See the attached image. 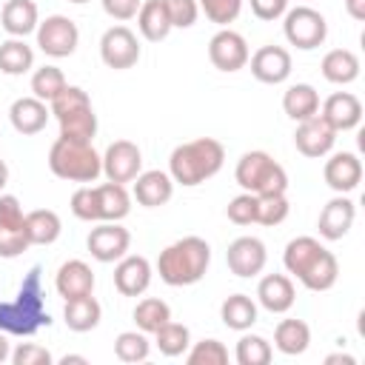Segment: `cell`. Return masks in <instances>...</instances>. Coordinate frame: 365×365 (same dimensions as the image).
I'll return each instance as SVG.
<instances>
[{
  "label": "cell",
  "mask_w": 365,
  "mask_h": 365,
  "mask_svg": "<svg viewBox=\"0 0 365 365\" xmlns=\"http://www.w3.org/2000/svg\"><path fill=\"white\" fill-rule=\"evenodd\" d=\"M29 245H31V242H29L23 225H6V222H0V257H3V259L20 257Z\"/></svg>",
  "instance_id": "cell-45"
},
{
  "label": "cell",
  "mask_w": 365,
  "mask_h": 365,
  "mask_svg": "<svg viewBox=\"0 0 365 365\" xmlns=\"http://www.w3.org/2000/svg\"><path fill=\"white\" fill-rule=\"evenodd\" d=\"M248 60H251V74L259 83L279 86L291 77V54L282 46H259Z\"/></svg>",
  "instance_id": "cell-15"
},
{
  "label": "cell",
  "mask_w": 365,
  "mask_h": 365,
  "mask_svg": "<svg viewBox=\"0 0 365 365\" xmlns=\"http://www.w3.org/2000/svg\"><path fill=\"white\" fill-rule=\"evenodd\" d=\"M34 66V51L23 37H9L0 43V71L9 77H20Z\"/></svg>",
  "instance_id": "cell-33"
},
{
  "label": "cell",
  "mask_w": 365,
  "mask_h": 365,
  "mask_svg": "<svg viewBox=\"0 0 365 365\" xmlns=\"http://www.w3.org/2000/svg\"><path fill=\"white\" fill-rule=\"evenodd\" d=\"M322 177L328 182L331 191L336 194H351L359 182H362V163L354 151H336L325 160Z\"/></svg>",
  "instance_id": "cell-16"
},
{
  "label": "cell",
  "mask_w": 365,
  "mask_h": 365,
  "mask_svg": "<svg viewBox=\"0 0 365 365\" xmlns=\"http://www.w3.org/2000/svg\"><path fill=\"white\" fill-rule=\"evenodd\" d=\"M66 74L57 68V66H40L34 74H31V94L43 103H51L63 88H66Z\"/></svg>",
  "instance_id": "cell-38"
},
{
  "label": "cell",
  "mask_w": 365,
  "mask_h": 365,
  "mask_svg": "<svg viewBox=\"0 0 365 365\" xmlns=\"http://www.w3.org/2000/svg\"><path fill=\"white\" fill-rule=\"evenodd\" d=\"M259 20H279L288 11V0H248Z\"/></svg>",
  "instance_id": "cell-51"
},
{
  "label": "cell",
  "mask_w": 365,
  "mask_h": 365,
  "mask_svg": "<svg viewBox=\"0 0 365 365\" xmlns=\"http://www.w3.org/2000/svg\"><path fill=\"white\" fill-rule=\"evenodd\" d=\"M51 111H48V103L37 100L34 94L31 97H17L9 108V120L14 125L17 134H37L46 128Z\"/></svg>",
  "instance_id": "cell-23"
},
{
  "label": "cell",
  "mask_w": 365,
  "mask_h": 365,
  "mask_svg": "<svg viewBox=\"0 0 365 365\" xmlns=\"http://www.w3.org/2000/svg\"><path fill=\"white\" fill-rule=\"evenodd\" d=\"M197 6L205 11V17L222 29H228V23H234L242 11V0H197Z\"/></svg>",
  "instance_id": "cell-44"
},
{
  "label": "cell",
  "mask_w": 365,
  "mask_h": 365,
  "mask_svg": "<svg viewBox=\"0 0 365 365\" xmlns=\"http://www.w3.org/2000/svg\"><path fill=\"white\" fill-rule=\"evenodd\" d=\"M26 214H23V205L14 194H0V222L6 225H23Z\"/></svg>",
  "instance_id": "cell-49"
},
{
  "label": "cell",
  "mask_w": 365,
  "mask_h": 365,
  "mask_svg": "<svg viewBox=\"0 0 365 365\" xmlns=\"http://www.w3.org/2000/svg\"><path fill=\"white\" fill-rule=\"evenodd\" d=\"M48 168L54 177L68 182H94L103 174V157L91 143H74L57 137L48 148Z\"/></svg>",
  "instance_id": "cell-5"
},
{
  "label": "cell",
  "mask_w": 365,
  "mask_h": 365,
  "mask_svg": "<svg viewBox=\"0 0 365 365\" xmlns=\"http://www.w3.org/2000/svg\"><path fill=\"white\" fill-rule=\"evenodd\" d=\"M282 17H285L282 20V31H285V40L291 46H297L302 51H311V48H317V46L325 43L328 23H325V17L317 9L297 6V9H288Z\"/></svg>",
  "instance_id": "cell-7"
},
{
  "label": "cell",
  "mask_w": 365,
  "mask_h": 365,
  "mask_svg": "<svg viewBox=\"0 0 365 365\" xmlns=\"http://www.w3.org/2000/svg\"><path fill=\"white\" fill-rule=\"evenodd\" d=\"M171 319V308L168 302H163L160 297H145L137 302L134 308V322L143 334H154L160 325H165Z\"/></svg>",
  "instance_id": "cell-36"
},
{
  "label": "cell",
  "mask_w": 365,
  "mask_h": 365,
  "mask_svg": "<svg viewBox=\"0 0 365 365\" xmlns=\"http://www.w3.org/2000/svg\"><path fill=\"white\" fill-rule=\"evenodd\" d=\"M154 345L160 348L163 356H182L188 351V345H191V331L182 322L168 319L165 325H160L154 331Z\"/></svg>",
  "instance_id": "cell-35"
},
{
  "label": "cell",
  "mask_w": 365,
  "mask_h": 365,
  "mask_svg": "<svg viewBox=\"0 0 365 365\" xmlns=\"http://www.w3.org/2000/svg\"><path fill=\"white\" fill-rule=\"evenodd\" d=\"M225 217H228L234 225H251V222L257 220V194H248V191L237 194V197L228 202Z\"/></svg>",
  "instance_id": "cell-46"
},
{
  "label": "cell",
  "mask_w": 365,
  "mask_h": 365,
  "mask_svg": "<svg viewBox=\"0 0 365 365\" xmlns=\"http://www.w3.org/2000/svg\"><path fill=\"white\" fill-rule=\"evenodd\" d=\"M163 6L168 11L171 29H191L197 23V14H200L197 0H163Z\"/></svg>",
  "instance_id": "cell-47"
},
{
  "label": "cell",
  "mask_w": 365,
  "mask_h": 365,
  "mask_svg": "<svg viewBox=\"0 0 365 365\" xmlns=\"http://www.w3.org/2000/svg\"><path fill=\"white\" fill-rule=\"evenodd\" d=\"M40 274H43L40 265H34L26 274L17 297L0 302V331H6L9 336H31L43 325L51 322V317L43 305V279H40Z\"/></svg>",
  "instance_id": "cell-2"
},
{
  "label": "cell",
  "mask_w": 365,
  "mask_h": 365,
  "mask_svg": "<svg viewBox=\"0 0 365 365\" xmlns=\"http://www.w3.org/2000/svg\"><path fill=\"white\" fill-rule=\"evenodd\" d=\"M60 362H63V365H68V362H80V365H86V356H77V354H66Z\"/></svg>",
  "instance_id": "cell-56"
},
{
  "label": "cell",
  "mask_w": 365,
  "mask_h": 365,
  "mask_svg": "<svg viewBox=\"0 0 365 365\" xmlns=\"http://www.w3.org/2000/svg\"><path fill=\"white\" fill-rule=\"evenodd\" d=\"M88 106H91V97H88L86 88H80V86H66V88L48 103V111H51L54 117H63V114H71V111L88 108Z\"/></svg>",
  "instance_id": "cell-42"
},
{
  "label": "cell",
  "mask_w": 365,
  "mask_h": 365,
  "mask_svg": "<svg viewBox=\"0 0 365 365\" xmlns=\"http://www.w3.org/2000/svg\"><path fill=\"white\" fill-rule=\"evenodd\" d=\"M211 262V245L202 237H182L160 251L157 274L165 285H194L205 277Z\"/></svg>",
  "instance_id": "cell-4"
},
{
  "label": "cell",
  "mask_w": 365,
  "mask_h": 365,
  "mask_svg": "<svg viewBox=\"0 0 365 365\" xmlns=\"http://www.w3.org/2000/svg\"><path fill=\"white\" fill-rule=\"evenodd\" d=\"M225 262H228V271L242 279L257 277V274H262V268L268 262L265 242L257 237H237L225 251Z\"/></svg>",
  "instance_id": "cell-13"
},
{
  "label": "cell",
  "mask_w": 365,
  "mask_h": 365,
  "mask_svg": "<svg viewBox=\"0 0 365 365\" xmlns=\"http://www.w3.org/2000/svg\"><path fill=\"white\" fill-rule=\"evenodd\" d=\"M185 359H188V365H225L228 362V348L220 339H200L185 354Z\"/></svg>",
  "instance_id": "cell-41"
},
{
  "label": "cell",
  "mask_w": 365,
  "mask_h": 365,
  "mask_svg": "<svg viewBox=\"0 0 365 365\" xmlns=\"http://www.w3.org/2000/svg\"><path fill=\"white\" fill-rule=\"evenodd\" d=\"M60 123V137L63 140H74V143H91L94 134H97V114L94 108H77L71 114H63L57 117Z\"/></svg>",
  "instance_id": "cell-34"
},
{
  "label": "cell",
  "mask_w": 365,
  "mask_h": 365,
  "mask_svg": "<svg viewBox=\"0 0 365 365\" xmlns=\"http://www.w3.org/2000/svg\"><path fill=\"white\" fill-rule=\"evenodd\" d=\"M80 43V29L66 14H48L37 23V46L48 57H68Z\"/></svg>",
  "instance_id": "cell-8"
},
{
  "label": "cell",
  "mask_w": 365,
  "mask_h": 365,
  "mask_svg": "<svg viewBox=\"0 0 365 365\" xmlns=\"http://www.w3.org/2000/svg\"><path fill=\"white\" fill-rule=\"evenodd\" d=\"M325 362H328V365H334V362H342V365H354L356 359H354V356H348V354H331V356H325Z\"/></svg>",
  "instance_id": "cell-54"
},
{
  "label": "cell",
  "mask_w": 365,
  "mask_h": 365,
  "mask_svg": "<svg viewBox=\"0 0 365 365\" xmlns=\"http://www.w3.org/2000/svg\"><path fill=\"white\" fill-rule=\"evenodd\" d=\"M220 317L231 331H248L257 322V302L248 294H231L220 305Z\"/></svg>",
  "instance_id": "cell-32"
},
{
  "label": "cell",
  "mask_w": 365,
  "mask_h": 365,
  "mask_svg": "<svg viewBox=\"0 0 365 365\" xmlns=\"http://www.w3.org/2000/svg\"><path fill=\"white\" fill-rule=\"evenodd\" d=\"M100 57L108 68L123 71L137 66L140 60V40L128 26H111L100 37Z\"/></svg>",
  "instance_id": "cell-9"
},
{
  "label": "cell",
  "mask_w": 365,
  "mask_h": 365,
  "mask_svg": "<svg viewBox=\"0 0 365 365\" xmlns=\"http://www.w3.org/2000/svg\"><path fill=\"white\" fill-rule=\"evenodd\" d=\"M345 11L354 20H365V0H345Z\"/></svg>",
  "instance_id": "cell-52"
},
{
  "label": "cell",
  "mask_w": 365,
  "mask_h": 365,
  "mask_svg": "<svg viewBox=\"0 0 365 365\" xmlns=\"http://www.w3.org/2000/svg\"><path fill=\"white\" fill-rule=\"evenodd\" d=\"M311 345V328L302 319H279L274 328V348L285 356L305 354Z\"/></svg>",
  "instance_id": "cell-29"
},
{
  "label": "cell",
  "mask_w": 365,
  "mask_h": 365,
  "mask_svg": "<svg viewBox=\"0 0 365 365\" xmlns=\"http://www.w3.org/2000/svg\"><path fill=\"white\" fill-rule=\"evenodd\" d=\"M134 200L143 205V208H160L171 200L174 194V180L168 171H140L134 180Z\"/></svg>",
  "instance_id": "cell-20"
},
{
  "label": "cell",
  "mask_w": 365,
  "mask_h": 365,
  "mask_svg": "<svg viewBox=\"0 0 365 365\" xmlns=\"http://www.w3.org/2000/svg\"><path fill=\"white\" fill-rule=\"evenodd\" d=\"M151 285V262L140 254H125L114 265V288L123 297H140Z\"/></svg>",
  "instance_id": "cell-18"
},
{
  "label": "cell",
  "mask_w": 365,
  "mask_h": 365,
  "mask_svg": "<svg viewBox=\"0 0 365 365\" xmlns=\"http://www.w3.org/2000/svg\"><path fill=\"white\" fill-rule=\"evenodd\" d=\"M322 77L334 86H348L359 77V57L351 51V48H334L322 57Z\"/></svg>",
  "instance_id": "cell-27"
},
{
  "label": "cell",
  "mask_w": 365,
  "mask_h": 365,
  "mask_svg": "<svg viewBox=\"0 0 365 365\" xmlns=\"http://www.w3.org/2000/svg\"><path fill=\"white\" fill-rule=\"evenodd\" d=\"M54 288L63 299H74V297H86L94 294V271L83 262V259H68L57 268L54 277Z\"/></svg>",
  "instance_id": "cell-22"
},
{
  "label": "cell",
  "mask_w": 365,
  "mask_h": 365,
  "mask_svg": "<svg viewBox=\"0 0 365 365\" xmlns=\"http://www.w3.org/2000/svg\"><path fill=\"white\" fill-rule=\"evenodd\" d=\"M291 205L285 200V194H257V220L259 225H279L285 222Z\"/></svg>",
  "instance_id": "cell-40"
},
{
  "label": "cell",
  "mask_w": 365,
  "mask_h": 365,
  "mask_svg": "<svg viewBox=\"0 0 365 365\" xmlns=\"http://www.w3.org/2000/svg\"><path fill=\"white\" fill-rule=\"evenodd\" d=\"M97 188V205H100V222H120L131 211V194L123 182H103Z\"/></svg>",
  "instance_id": "cell-26"
},
{
  "label": "cell",
  "mask_w": 365,
  "mask_h": 365,
  "mask_svg": "<svg viewBox=\"0 0 365 365\" xmlns=\"http://www.w3.org/2000/svg\"><path fill=\"white\" fill-rule=\"evenodd\" d=\"M100 3H103V11L108 17H114V20H131V17H137L143 0H100Z\"/></svg>",
  "instance_id": "cell-50"
},
{
  "label": "cell",
  "mask_w": 365,
  "mask_h": 365,
  "mask_svg": "<svg viewBox=\"0 0 365 365\" xmlns=\"http://www.w3.org/2000/svg\"><path fill=\"white\" fill-rule=\"evenodd\" d=\"M319 117H322L336 134H339V131H351V128H356L359 120H362V103H359V97L351 94V91H334V94L322 103Z\"/></svg>",
  "instance_id": "cell-19"
},
{
  "label": "cell",
  "mask_w": 365,
  "mask_h": 365,
  "mask_svg": "<svg viewBox=\"0 0 365 365\" xmlns=\"http://www.w3.org/2000/svg\"><path fill=\"white\" fill-rule=\"evenodd\" d=\"M100 317H103V308H100V302L91 294L66 299V305H63V319L77 334H86V331L97 328L100 325Z\"/></svg>",
  "instance_id": "cell-28"
},
{
  "label": "cell",
  "mask_w": 365,
  "mask_h": 365,
  "mask_svg": "<svg viewBox=\"0 0 365 365\" xmlns=\"http://www.w3.org/2000/svg\"><path fill=\"white\" fill-rule=\"evenodd\" d=\"M68 3H88V0H68Z\"/></svg>",
  "instance_id": "cell-57"
},
{
  "label": "cell",
  "mask_w": 365,
  "mask_h": 365,
  "mask_svg": "<svg viewBox=\"0 0 365 365\" xmlns=\"http://www.w3.org/2000/svg\"><path fill=\"white\" fill-rule=\"evenodd\" d=\"M148 354H151V342H148V336L143 331H123L114 339V356L120 362H128V365L145 362Z\"/></svg>",
  "instance_id": "cell-37"
},
{
  "label": "cell",
  "mask_w": 365,
  "mask_h": 365,
  "mask_svg": "<svg viewBox=\"0 0 365 365\" xmlns=\"http://www.w3.org/2000/svg\"><path fill=\"white\" fill-rule=\"evenodd\" d=\"M225 163V148L214 137H197L188 143H180L168 157V174L174 182L194 188L205 180H211Z\"/></svg>",
  "instance_id": "cell-3"
},
{
  "label": "cell",
  "mask_w": 365,
  "mask_h": 365,
  "mask_svg": "<svg viewBox=\"0 0 365 365\" xmlns=\"http://www.w3.org/2000/svg\"><path fill=\"white\" fill-rule=\"evenodd\" d=\"M23 228H26V237H29L31 245H51L60 237L63 222H60L57 211H51V208H34V211L26 214Z\"/></svg>",
  "instance_id": "cell-30"
},
{
  "label": "cell",
  "mask_w": 365,
  "mask_h": 365,
  "mask_svg": "<svg viewBox=\"0 0 365 365\" xmlns=\"http://www.w3.org/2000/svg\"><path fill=\"white\" fill-rule=\"evenodd\" d=\"M137 29H140V34H143L148 43H160V40L168 37L171 20H168V11H165L163 0H145V3H140Z\"/></svg>",
  "instance_id": "cell-31"
},
{
  "label": "cell",
  "mask_w": 365,
  "mask_h": 365,
  "mask_svg": "<svg viewBox=\"0 0 365 365\" xmlns=\"http://www.w3.org/2000/svg\"><path fill=\"white\" fill-rule=\"evenodd\" d=\"M354 217H356V205L351 197L345 194H336L334 200H328L319 211V220H317V228H319V237L325 240H342L351 225H354Z\"/></svg>",
  "instance_id": "cell-17"
},
{
  "label": "cell",
  "mask_w": 365,
  "mask_h": 365,
  "mask_svg": "<svg viewBox=\"0 0 365 365\" xmlns=\"http://www.w3.org/2000/svg\"><path fill=\"white\" fill-rule=\"evenodd\" d=\"M71 214L83 222H100V205H97V188L80 185L71 194Z\"/></svg>",
  "instance_id": "cell-43"
},
{
  "label": "cell",
  "mask_w": 365,
  "mask_h": 365,
  "mask_svg": "<svg viewBox=\"0 0 365 365\" xmlns=\"http://www.w3.org/2000/svg\"><path fill=\"white\" fill-rule=\"evenodd\" d=\"M234 180L248 194H285L288 174L268 151H245L237 160Z\"/></svg>",
  "instance_id": "cell-6"
},
{
  "label": "cell",
  "mask_w": 365,
  "mask_h": 365,
  "mask_svg": "<svg viewBox=\"0 0 365 365\" xmlns=\"http://www.w3.org/2000/svg\"><path fill=\"white\" fill-rule=\"evenodd\" d=\"M334 143H336V131L317 114L311 120H302L294 131V145L302 157H311V160H319L325 154L334 151Z\"/></svg>",
  "instance_id": "cell-14"
},
{
  "label": "cell",
  "mask_w": 365,
  "mask_h": 365,
  "mask_svg": "<svg viewBox=\"0 0 365 365\" xmlns=\"http://www.w3.org/2000/svg\"><path fill=\"white\" fill-rule=\"evenodd\" d=\"M6 359H11V345H9V334L0 331V362H6Z\"/></svg>",
  "instance_id": "cell-53"
},
{
  "label": "cell",
  "mask_w": 365,
  "mask_h": 365,
  "mask_svg": "<svg viewBox=\"0 0 365 365\" xmlns=\"http://www.w3.org/2000/svg\"><path fill=\"white\" fill-rule=\"evenodd\" d=\"M282 262H285V271L294 274L308 291H328L336 285L339 262L314 237H294L285 245Z\"/></svg>",
  "instance_id": "cell-1"
},
{
  "label": "cell",
  "mask_w": 365,
  "mask_h": 365,
  "mask_svg": "<svg viewBox=\"0 0 365 365\" xmlns=\"http://www.w3.org/2000/svg\"><path fill=\"white\" fill-rule=\"evenodd\" d=\"M143 171V151L131 140H114L103 154V174L111 182H131Z\"/></svg>",
  "instance_id": "cell-12"
},
{
  "label": "cell",
  "mask_w": 365,
  "mask_h": 365,
  "mask_svg": "<svg viewBox=\"0 0 365 365\" xmlns=\"http://www.w3.org/2000/svg\"><path fill=\"white\" fill-rule=\"evenodd\" d=\"M257 299L265 311L271 314H285L294 308V299H297V291H294V282L288 274H265L257 285Z\"/></svg>",
  "instance_id": "cell-21"
},
{
  "label": "cell",
  "mask_w": 365,
  "mask_h": 365,
  "mask_svg": "<svg viewBox=\"0 0 365 365\" xmlns=\"http://www.w3.org/2000/svg\"><path fill=\"white\" fill-rule=\"evenodd\" d=\"M248 43L240 31H231V29H220L211 40H208V60L214 68L220 71H240L248 66Z\"/></svg>",
  "instance_id": "cell-10"
},
{
  "label": "cell",
  "mask_w": 365,
  "mask_h": 365,
  "mask_svg": "<svg viewBox=\"0 0 365 365\" xmlns=\"http://www.w3.org/2000/svg\"><path fill=\"white\" fill-rule=\"evenodd\" d=\"M11 362L14 365H51L54 356L48 354V348H43L37 342H20L11 351Z\"/></svg>",
  "instance_id": "cell-48"
},
{
  "label": "cell",
  "mask_w": 365,
  "mask_h": 365,
  "mask_svg": "<svg viewBox=\"0 0 365 365\" xmlns=\"http://www.w3.org/2000/svg\"><path fill=\"white\" fill-rule=\"evenodd\" d=\"M237 362L240 365H268L274 351H271V342L259 334H242L240 342H237V351H234Z\"/></svg>",
  "instance_id": "cell-39"
},
{
  "label": "cell",
  "mask_w": 365,
  "mask_h": 365,
  "mask_svg": "<svg viewBox=\"0 0 365 365\" xmlns=\"http://www.w3.org/2000/svg\"><path fill=\"white\" fill-rule=\"evenodd\" d=\"M282 111L294 120V123H302V120H311L319 114V94L311 83H294L285 88L282 94Z\"/></svg>",
  "instance_id": "cell-25"
},
{
  "label": "cell",
  "mask_w": 365,
  "mask_h": 365,
  "mask_svg": "<svg viewBox=\"0 0 365 365\" xmlns=\"http://www.w3.org/2000/svg\"><path fill=\"white\" fill-rule=\"evenodd\" d=\"M6 182H9V165H6V160L0 157V191H3Z\"/></svg>",
  "instance_id": "cell-55"
},
{
  "label": "cell",
  "mask_w": 365,
  "mask_h": 365,
  "mask_svg": "<svg viewBox=\"0 0 365 365\" xmlns=\"http://www.w3.org/2000/svg\"><path fill=\"white\" fill-rule=\"evenodd\" d=\"M40 14L34 0H6L3 11H0V26L11 34V37H26L31 31H37Z\"/></svg>",
  "instance_id": "cell-24"
},
{
  "label": "cell",
  "mask_w": 365,
  "mask_h": 365,
  "mask_svg": "<svg viewBox=\"0 0 365 365\" xmlns=\"http://www.w3.org/2000/svg\"><path fill=\"white\" fill-rule=\"evenodd\" d=\"M86 245H88V251H91V257L97 262H117V259H123L128 254L131 234L120 222H97L88 231Z\"/></svg>",
  "instance_id": "cell-11"
}]
</instances>
